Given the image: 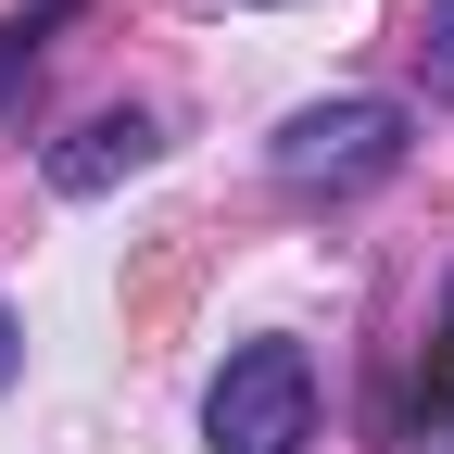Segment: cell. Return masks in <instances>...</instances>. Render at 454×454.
Listing matches in <instances>:
<instances>
[{
	"label": "cell",
	"mask_w": 454,
	"mask_h": 454,
	"mask_svg": "<svg viewBox=\"0 0 454 454\" xmlns=\"http://www.w3.org/2000/svg\"><path fill=\"white\" fill-rule=\"evenodd\" d=\"M404 152H417V114L404 101H303L291 127L265 139V164H278V190L291 202H354V190H379V177H404Z\"/></svg>",
	"instance_id": "1"
},
{
	"label": "cell",
	"mask_w": 454,
	"mask_h": 454,
	"mask_svg": "<svg viewBox=\"0 0 454 454\" xmlns=\"http://www.w3.org/2000/svg\"><path fill=\"white\" fill-rule=\"evenodd\" d=\"M316 442V354L303 340H240L202 391V454H303Z\"/></svg>",
	"instance_id": "2"
},
{
	"label": "cell",
	"mask_w": 454,
	"mask_h": 454,
	"mask_svg": "<svg viewBox=\"0 0 454 454\" xmlns=\"http://www.w3.org/2000/svg\"><path fill=\"white\" fill-rule=\"evenodd\" d=\"M139 164H152V114H89V127L51 152V190H64V202H101L114 177H139Z\"/></svg>",
	"instance_id": "3"
},
{
	"label": "cell",
	"mask_w": 454,
	"mask_h": 454,
	"mask_svg": "<svg viewBox=\"0 0 454 454\" xmlns=\"http://www.w3.org/2000/svg\"><path fill=\"white\" fill-rule=\"evenodd\" d=\"M51 13H64V0H38V13H13V26H0V114H13V89L38 76V38H51Z\"/></svg>",
	"instance_id": "4"
},
{
	"label": "cell",
	"mask_w": 454,
	"mask_h": 454,
	"mask_svg": "<svg viewBox=\"0 0 454 454\" xmlns=\"http://www.w3.org/2000/svg\"><path fill=\"white\" fill-rule=\"evenodd\" d=\"M417 51H429V89H454V0H429V38Z\"/></svg>",
	"instance_id": "5"
},
{
	"label": "cell",
	"mask_w": 454,
	"mask_h": 454,
	"mask_svg": "<svg viewBox=\"0 0 454 454\" xmlns=\"http://www.w3.org/2000/svg\"><path fill=\"white\" fill-rule=\"evenodd\" d=\"M13 354H26V340H13V303H0V379H13Z\"/></svg>",
	"instance_id": "6"
},
{
	"label": "cell",
	"mask_w": 454,
	"mask_h": 454,
	"mask_svg": "<svg viewBox=\"0 0 454 454\" xmlns=\"http://www.w3.org/2000/svg\"><path fill=\"white\" fill-rule=\"evenodd\" d=\"M442 366H454V278H442Z\"/></svg>",
	"instance_id": "7"
},
{
	"label": "cell",
	"mask_w": 454,
	"mask_h": 454,
	"mask_svg": "<svg viewBox=\"0 0 454 454\" xmlns=\"http://www.w3.org/2000/svg\"><path fill=\"white\" fill-rule=\"evenodd\" d=\"M417 454H454V417H442V429H429V442H417Z\"/></svg>",
	"instance_id": "8"
}]
</instances>
